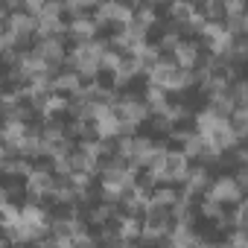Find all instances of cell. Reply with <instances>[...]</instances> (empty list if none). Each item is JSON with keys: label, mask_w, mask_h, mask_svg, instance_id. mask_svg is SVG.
I'll list each match as a JSON object with an SVG mask.
<instances>
[{"label": "cell", "mask_w": 248, "mask_h": 248, "mask_svg": "<svg viewBox=\"0 0 248 248\" xmlns=\"http://www.w3.org/2000/svg\"><path fill=\"white\" fill-rule=\"evenodd\" d=\"M225 207H228V204H219V202H216V199H210V196H204V199H202V204H199L202 216H204V219H213V222L225 213Z\"/></svg>", "instance_id": "52a82bcc"}, {"label": "cell", "mask_w": 248, "mask_h": 248, "mask_svg": "<svg viewBox=\"0 0 248 248\" xmlns=\"http://www.w3.org/2000/svg\"><path fill=\"white\" fill-rule=\"evenodd\" d=\"M143 99H146V105H149L152 117L167 114V108H170V93H167L164 88H158V85H149V88H146V93H143Z\"/></svg>", "instance_id": "277c9868"}, {"label": "cell", "mask_w": 248, "mask_h": 248, "mask_svg": "<svg viewBox=\"0 0 248 248\" xmlns=\"http://www.w3.org/2000/svg\"><path fill=\"white\" fill-rule=\"evenodd\" d=\"M204 196L216 199L219 204H231V207L245 199V193H242V187L236 184L233 175H219V178H213V184H210V190H207Z\"/></svg>", "instance_id": "6da1fadb"}, {"label": "cell", "mask_w": 248, "mask_h": 248, "mask_svg": "<svg viewBox=\"0 0 248 248\" xmlns=\"http://www.w3.org/2000/svg\"><path fill=\"white\" fill-rule=\"evenodd\" d=\"M248 3L245 0H225V18H245Z\"/></svg>", "instance_id": "9c48e42d"}, {"label": "cell", "mask_w": 248, "mask_h": 248, "mask_svg": "<svg viewBox=\"0 0 248 248\" xmlns=\"http://www.w3.org/2000/svg\"><path fill=\"white\" fill-rule=\"evenodd\" d=\"M73 248H102V245H99V239H96L93 233H88V236L73 239Z\"/></svg>", "instance_id": "8fae6325"}, {"label": "cell", "mask_w": 248, "mask_h": 248, "mask_svg": "<svg viewBox=\"0 0 248 248\" xmlns=\"http://www.w3.org/2000/svg\"><path fill=\"white\" fill-rule=\"evenodd\" d=\"M123 59H126L123 53H117V50H111V47H108V50L102 53V59H99V67H102V70H111V73H114V70H117V67L123 64Z\"/></svg>", "instance_id": "ba28073f"}, {"label": "cell", "mask_w": 248, "mask_h": 248, "mask_svg": "<svg viewBox=\"0 0 248 248\" xmlns=\"http://www.w3.org/2000/svg\"><path fill=\"white\" fill-rule=\"evenodd\" d=\"M172 59H175L178 67H184V70H196L199 62H202V50H199V44H196L193 38H184V41L172 50Z\"/></svg>", "instance_id": "7a4b0ae2"}, {"label": "cell", "mask_w": 248, "mask_h": 248, "mask_svg": "<svg viewBox=\"0 0 248 248\" xmlns=\"http://www.w3.org/2000/svg\"><path fill=\"white\" fill-rule=\"evenodd\" d=\"M199 12L207 21H225V3H222V0H204V3L199 6Z\"/></svg>", "instance_id": "8992f818"}, {"label": "cell", "mask_w": 248, "mask_h": 248, "mask_svg": "<svg viewBox=\"0 0 248 248\" xmlns=\"http://www.w3.org/2000/svg\"><path fill=\"white\" fill-rule=\"evenodd\" d=\"M210 184H213V178H210V170L204 167V164H196V167H190V175H187V187L193 190V193H207L210 190ZM184 187V184H181Z\"/></svg>", "instance_id": "3957f363"}, {"label": "cell", "mask_w": 248, "mask_h": 248, "mask_svg": "<svg viewBox=\"0 0 248 248\" xmlns=\"http://www.w3.org/2000/svg\"><path fill=\"white\" fill-rule=\"evenodd\" d=\"M152 129L155 132H164V135H172V120L167 117V114H158V117H152Z\"/></svg>", "instance_id": "30bf717a"}, {"label": "cell", "mask_w": 248, "mask_h": 248, "mask_svg": "<svg viewBox=\"0 0 248 248\" xmlns=\"http://www.w3.org/2000/svg\"><path fill=\"white\" fill-rule=\"evenodd\" d=\"M196 9H199V6H193L190 0H178V3H170V6H167V18L175 21V24H187V21L196 15Z\"/></svg>", "instance_id": "5b68a950"}]
</instances>
